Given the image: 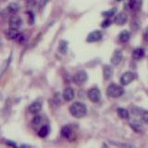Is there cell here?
Here are the masks:
<instances>
[{
	"instance_id": "1",
	"label": "cell",
	"mask_w": 148,
	"mask_h": 148,
	"mask_svg": "<svg viewBox=\"0 0 148 148\" xmlns=\"http://www.w3.org/2000/svg\"><path fill=\"white\" fill-rule=\"evenodd\" d=\"M69 113H71L74 118L81 119V118H83L87 114V108L84 104L82 103V102H74V103L69 106Z\"/></svg>"
},
{
	"instance_id": "17",
	"label": "cell",
	"mask_w": 148,
	"mask_h": 148,
	"mask_svg": "<svg viewBox=\"0 0 148 148\" xmlns=\"http://www.w3.org/2000/svg\"><path fill=\"white\" fill-rule=\"evenodd\" d=\"M117 113L119 115V117L122 119H128L130 117L129 111L126 108H119L117 109Z\"/></svg>"
},
{
	"instance_id": "5",
	"label": "cell",
	"mask_w": 148,
	"mask_h": 148,
	"mask_svg": "<svg viewBox=\"0 0 148 148\" xmlns=\"http://www.w3.org/2000/svg\"><path fill=\"white\" fill-rule=\"evenodd\" d=\"M88 97L89 99L94 102V103H97L101 99V92L98 88H92V89L88 92Z\"/></svg>"
},
{
	"instance_id": "4",
	"label": "cell",
	"mask_w": 148,
	"mask_h": 148,
	"mask_svg": "<svg viewBox=\"0 0 148 148\" xmlns=\"http://www.w3.org/2000/svg\"><path fill=\"white\" fill-rule=\"evenodd\" d=\"M135 73H133L132 71H127L122 74L121 78H120V82L122 85H128L135 79Z\"/></svg>"
},
{
	"instance_id": "28",
	"label": "cell",
	"mask_w": 148,
	"mask_h": 148,
	"mask_svg": "<svg viewBox=\"0 0 148 148\" xmlns=\"http://www.w3.org/2000/svg\"><path fill=\"white\" fill-rule=\"evenodd\" d=\"M28 16H29V22H30V24H32V23H34V14H32V12H28Z\"/></svg>"
},
{
	"instance_id": "11",
	"label": "cell",
	"mask_w": 148,
	"mask_h": 148,
	"mask_svg": "<svg viewBox=\"0 0 148 148\" xmlns=\"http://www.w3.org/2000/svg\"><path fill=\"white\" fill-rule=\"evenodd\" d=\"M127 20H128V18H127L126 14H125L124 12H120L115 17L114 22L117 25H124L125 23L127 22Z\"/></svg>"
},
{
	"instance_id": "23",
	"label": "cell",
	"mask_w": 148,
	"mask_h": 148,
	"mask_svg": "<svg viewBox=\"0 0 148 148\" xmlns=\"http://www.w3.org/2000/svg\"><path fill=\"white\" fill-rule=\"evenodd\" d=\"M59 52L61 53V54H66L67 53V51H68V43L66 41H60V43H59Z\"/></svg>"
},
{
	"instance_id": "26",
	"label": "cell",
	"mask_w": 148,
	"mask_h": 148,
	"mask_svg": "<svg viewBox=\"0 0 148 148\" xmlns=\"http://www.w3.org/2000/svg\"><path fill=\"white\" fill-rule=\"evenodd\" d=\"M110 24H111V20H109V18H106V21H103V23L101 24V26L103 28H106V27H108Z\"/></svg>"
},
{
	"instance_id": "19",
	"label": "cell",
	"mask_w": 148,
	"mask_h": 148,
	"mask_svg": "<svg viewBox=\"0 0 148 148\" xmlns=\"http://www.w3.org/2000/svg\"><path fill=\"white\" fill-rule=\"evenodd\" d=\"M50 132V128L48 125H44L42 126L38 132V136H40L41 138H45L48 135V133Z\"/></svg>"
},
{
	"instance_id": "9",
	"label": "cell",
	"mask_w": 148,
	"mask_h": 148,
	"mask_svg": "<svg viewBox=\"0 0 148 148\" xmlns=\"http://www.w3.org/2000/svg\"><path fill=\"white\" fill-rule=\"evenodd\" d=\"M74 96H75V92H74V90L71 87H67L66 89L64 90L63 98L65 101H67V102L71 101L74 98Z\"/></svg>"
},
{
	"instance_id": "31",
	"label": "cell",
	"mask_w": 148,
	"mask_h": 148,
	"mask_svg": "<svg viewBox=\"0 0 148 148\" xmlns=\"http://www.w3.org/2000/svg\"><path fill=\"white\" fill-rule=\"evenodd\" d=\"M20 148H31V146L28 145H21Z\"/></svg>"
},
{
	"instance_id": "30",
	"label": "cell",
	"mask_w": 148,
	"mask_h": 148,
	"mask_svg": "<svg viewBox=\"0 0 148 148\" xmlns=\"http://www.w3.org/2000/svg\"><path fill=\"white\" fill-rule=\"evenodd\" d=\"M6 143H8V145H10V146H13V148H18V147H17V145H15V143H14L13 142H11V141H7Z\"/></svg>"
},
{
	"instance_id": "14",
	"label": "cell",
	"mask_w": 148,
	"mask_h": 148,
	"mask_svg": "<svg viewBox=\"0 0 148 148\" xmlns=\"http://www.w3.org/2000/svg\"><path fill=\"white\" fill-rule=\"evenodd\" d=\"M142 1L141 0H128L127 6L130 9H133V10H137L141 8Z\"/></svg>"
},
{
	"instance_id": "18",
	"label": "cell",
	"mask_w": 148,
	"mask_h": 148,
	"mask_svg": "<svg viewBox=\"0 0 148 148\" xmlns=\"http://www.w3.org/2000/svg\"><path fill=\"white\" fill-rule=\"evenodd\" d=\"M21 32H18V30H16V29H9L8 32H7V37L8 39L10 40H16L17 37L18 36Z\"/></svg>"
},
{
	"instance_id": "10",
	"label": "cell",
	"mask_w": 148,
	"mask_h": 148,
	"mask_svg": "<svg viewBox=\"0 0 148 148\" xmlns=\"http://www.w3.org/2000/svg\"><path fill=\"white\" fill-rule=\"evenodd\" d=\"M122 59V51L121 50H116L111 57V63L113 65H119Z\"/></svg>"
},
{
	"instance_id": "3",
	"label": "cell",
	"mask_w": 148,
	"mask_h": 148,
	"mask_svg": "<svg viewBox=\"0 0 148 148\" xmlns=\"http://www.w3.org/2000/svg\"><path fill=\"white\" fill-rule=\"evenodd\" d=\"M87 73L84 71H80L75 73V75L73 76V82L76 85H82L87 81Z\"/></svg>"
},
{
	"instance_id": "29",
	"label": "cell",
	"mask_w": 148,
	"mask_h": 148,
	"mask_svg": "<svg viewBox=\"0 0 148 148\" xmlns=\"http://www.w3.org/2000/svg\"><path fill=\"white\" fill-rule=\"evenodd\" d=\"M143 37H145V40L146 42H148V27L146 28V30L145 32V34H143Z\"/></svg>"
},
{
	"instance_id": "24",
	"label": "cell",
	"mask_w": 148,
	"mask_h": 148,
	"mask_svg": "<svg viewBox=\"0 0 148 148\" xmlns=\"http://www.w3.org/2000/svg\"><path fill=\"white\" fill-rule=\"evenodd\" d=\"M116 13H117V8H110L109 10L104 11L103 13H102V15H103L104 17H106V18H110V17L114 16Z\"/></svg>"
},
{
	"instance_id": "8",
	"label": "cell",
	"mask_w": 148,
	"mask_h": 148,
	"mask_svg": "<svg viewBox=\"0 0 148 148\" xmlns=\"http://www.w3.org/2000/svg\"><path fill=\"white\" fill-rule=\"evenodd\" d=\"M102 36H103V34H102V32L100 31H94L90 32L89 34H88L87 36V42H89V43H94V42H97L101 40Z\"/></svg>"
},
{
	"instance_id": "2",
	"label": "cell",
	"mask_w": 148,
	"mask_h": 148,
	"mask_svg": "<svg viewBox=\"0 0 148 148\" xmlns=\"http://www.w3.org/2000/svg\"><path fill=\"white\" fill-rule=\"evenodd\" d=\"M123 94H124L123 87L119 84H116V83L110 84L108 87V89H106V95L109 97H112V98H119Z\"/></svg>"
},
{
	"instance_id": "21",
	"label": "cell",
	"mask_w": 148,
	"mask_h": 148,
	"mask_svg": "<svg viewBox=\"0 0 148 148\" xmlns=\"http://www.w3.org/2000/svg\"><path fill=\"white\" fill-rule=\"evenodd\" d=\"M130 37H131V34H130V32L128 31H123L119 34V39L120 42H122V43H126L130 40Z\"/></svg>"
},
{
	"instance_id": "27",
	"label": "cell",
	"mask_w": 148,
	"mask_h": 148,
	"mask_svg": "<svg viewBox=\"0 0 148 148\" xmlns=\"http://www.w3.org/2000/svg\"><path fill=\"white\" fill-rule=\"evenodd\" d=\"M15 41H17L18 43H22V42L24 41V36H23V34H18V36L17 37V39H16Z\"/></svg>"
},
{
	"instance_id": "16",
	"label": "cell",
	"mask_w": 148,
	"mask_h": 148,
	"mask_svg": "<svg viewBox=\"0 0 148 148\" xmlns=\"http://www.w3.org/2000/svg\"><path fill=\"white\" fill-rule=\"evenodd\" d=\"M103 74H104V78L106 80H109V79L112 77L113 69L110 66H108V65H106V66H104V69H103Z\"/></svg>"
},
{
	"instance_id": "32",
	"label": "cell",
	"mask_w": 148,
	"mask_h": 148,
	"mask_svg": "<svg viewBox=\"0 0 148 148\" xmlns=\"http://www.w3.org/2000/svg\"><path fill=\"white\" fill-rule=\"evenodd\" d=\"M118 1H120V0H118Z\"/></svg>"
},
{
	"instance_id": "25",
	"label": "cell",
	"mask_w": 148,
	"mask_h": 148,
	"mask_svg": "<svg viewBox=\"0 0 148 148\" xmlns=\"http://www.w3.org/2000/svg\"><path fill=\"white\" fill-rule=\"evenodd\" d=\"M41 122H42V118H41V116H39V115L34 116V118L32 119V123H34V125H39Z\"/></svg>"
},
{
	"instance_id": "12",
	"label": "cell",
	"mask_w": 148,
	"mask_h": 148,
	"mask_svg": "<svg viewBox=\"0 0 148 148\" xmlns=\"http://www.w3.org/2000/svg\"><path fill=\"white\" fill-rule=\"evenodd\" d=\"M130 125H131V127L137 132H141L143 131V124H142V122L140 121V120L132 119V120L130 121Z\"/></svg>"
},
{
	"instance_id": "7",
	"label": "cell",
	"mask_w": 148,
	"mask_h": 148,
	"mask_svg": "<svg viewBox=\"0 0 148 148\" xmlns=\"http://www.w3.org/2000/svg\"><path fill=\"white\" fill-rule=\"evenodd\" d=\"M21 23H22V21L20 16L18 15H13L10 20H9V27H10V29H16L18 30V28L21 26Z\"/></svg>"
},
{
	"instance_id": "20",
	"label": "cell",
	"mask_w": 148,
	"mask_h": 148,
	"mask_svg": "<svg viewBox=\"0 0 148 148\" xmlns=\"http://www.w3.org/2000/svg\"><path fill=\"white\" fill-rule=\"evenodd\" d=\"M61 134H62V136L64 138L69 139V138L71 137V135H72V130H71V128L69 127V126L63 127L62 130H61Z\"/></svg>"
},
{
	"instance_id": "13",
	"label": "cell",
	"mask_w": 148,
	"mask_h": 148,
	"mask_svg": "<svg viewBox=\"0 0 148 148\" xmlns=\"http://www.w3.org/2000/svg\"><path fill=\"white\" fill-rule=\"evenodd\" d=\"M42 109V104L40 102H34L29 106V111L32 114H37L39 113Z\"/></svg>"
},
{
	"instance_id": "22",
	"label": "cell",
	"mask_w": 148,
	"mask_h": 148,
	"mask_svg": "<svg viewBox=\"0 0 148 148\" xmlns=\"http://www.w3.org/2000/svg\"><path fill=\"white\" fill-rule=\"evenodd\" d=\"M18 9H20V7H18V5L17 3H10L8 6V10L12 14L17 13L18 11Z\"/></svg>"
},
{
	"instance_id": "15",
	"label": "cell",
	"mask_w": 148,
	"mask_h": 148,
	"mask_svg": "<svg viewBox=\"0 0 148 148\" xmlns=\"http://www.w3.org/2000/svg\"><path fill=\"white\" fill-rule=\"evenodd\" d=\"M145 57V50L143 48H136L132 52V58L136 60H140Z\"/></svg>"
},
{
	"instance_id": "6",
	"label": "cell",
	"mask_w": 148,
	"mask_h": 148,
	"mask_svg": "<svg viewBox=\"0 0 148 148\" xmlns=\"http://www.w3.org/2000/svg\"><path fill=\"white\" fill-rule=\"evenodd\" d=\"M132 114L137 115L141 118V120L148 124V110H143L139 108H132Z\"/></svg>"
}]
</instances>
